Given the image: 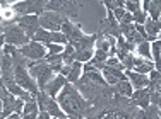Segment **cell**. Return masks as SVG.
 Listing matches in <instances>:
<instances>
[{
	"mask_svg": "<svg viewBox=\"0 0 161 119\" xmlns=\"http://www.w3.org/2000/svg\"><path fill=\"white\" fill-rule=\"evenodd\" d=\"M58 104L70 119H84L87 109L93 106L79 94V90L72 83H67L64 87L62 94L58 95Z\"/></svg>",
	"mask_w": 161,
	"mask_h": 119,
	"instance_id": "6da1fadb",
	"label": "cell"
},
{
	"mask_svg": "<svg viewBox=\"0 0 161 119\" xmlns=\"http://www.w3.org/2000/svg\"><path fill=\"white\" fill-rule=\"evenodd\" d=\"M2 43L5 44H12V46H26L29 44L31 41H29L28 34L24 32V29L19 27L16 24H5V22H2Z\"/></svg>",
	"mask_w": 161,
	"mask_h": 119,
	"instance_id": "7a4b0ae2",
	"label": "cell"
},
{
	"mask_svg": "<svg viewBox=\"0 0 161 119\" xmlns=\"http://www.w3.org/2000/svg\"><path fill=\"white\" fill-rule=\"evenodd\" d=\"M28 72H29V75H31V77L38 78V87H40V90L45 92L47 85L50 83V80H52V73H53L52 65H47V63H45V60H41V61H29Z\"/></svg>",
	"mask_w": 161,
	"mask_h": 119,
	"instance_id": "3957f363",
	"label": "cell"
},
{
	"mask_svg": "<svg viewBox=\"0 0 161 119\" xmlns=\"http://www.w3.org/2000/svg\"><path fill=\"white\" fill-rule=\"evenodd\" d=\"M45 7H47L45 0H24L14 3L12 10L17 12V15H41L45 14Z\"/></svg>",
	"mask_w": 161,
	"mask_h": 119,
	"instance_id": "277c9868",
	"label": "cell"
},
{
	"mask_svg": "<svg viewBox=\"0 0 161 119\" xmlns=\"http://www.w3.org/2000/svg\"><path fill=\"white\" fill-rule=\"evenodd\" d=\"M2 22H5V24L17 22V26L24 29V32L28 34L29 39H33L34 34H36L38 31L41 29V26H40V17H38V15H17V17H14L10 22H7V21H2Z\"/></svg>",
	"mask_w": 161,
	"mask_h": 119,
	"instance_id": "5b68a950",
	"label": "cell"
},
{
	"mask_svg": "<svg viewBox=\"0 0 161 119\" xmlns=\"http://www.w3.org/2000/svg\"><path fill=\"white\" fill-rule=\"evenodd\" d=\"M65 21H67V17L58 12H45L40 15L41 29H47L50 32H58V29H62Z\"/></svg>",
	"mask_w": 161,
	"mask_h": 119,
	"instance_id": "8992f818",
	"label": "cell"
},
{
	"mask_svg": "<svg viewBox=\"0 0 161 119\" xmlns=\"http://www.w3.org/2000/svg\"><path fill=\"white\" fill-rule=\"evenodd\" d=\"M0 99H2V116H0V119H7L9 116L14 114L17 99L14 97V94H10L9 89H7L3 83H2V87H0Z\"/></svg>",
	"mask_w": 161,
	"mask_h": 119,
	"instance_id": "52a82bcc",
	"label": "cell"
},
{
	"mask_svg": "<svg viewBox=\"0 0 161 119\" xmlns=\"http://www.w3.org/2000/svg\"><path fill=\"white\" fill-rule=\"evenodd\" d=\"M21 55L24 56V58H29L33 61H41L47 58V53H45V46L41 43H36V41H31L29 44L22 46L21 49Z\"/></svg>",
	"mask_w": 161,
	"mask_h": 119,
	"instance_id": "ba28073f",
	"label": "cell"
},
{
	"mask_svg": "<svg viewBox=\"0 0 161 119\" xmlns=\"http://www.w3.org/2000/svg\"><path fill=\"white\" fill-rule=\"evenodd\" d=\"M62 31H64L65 36H67L69 43H75V41H79V39H82V37H84V34L80 32V26L75 24V22H70L69 19L64 22Z\"/></svg>",
	"mask_w": 161,
	"mask_h": 119,
	"instance_id": "9c48e42d",
	"label": "cell"
},
{
	"mask_svg": "<svg viewBox=\"0 0 161 119\" xmlns=\"http://www.w3.org/2000/svg\"><path fill=\"white\" fill-rule=\"evenodd\" d=\"M103 75H105V80L108 85H117L118 82H124L127 80V75L124 73L118 68H112V67H105L103 68Z\"/></svg>",
	"mask_w": 161,
	"mask_h": 119,
	"instance_id": "30bf717a",
	"label": "cell"
},
{
	"mask_svg": "<svg viewBox=\"0 0 161 119\" xmlns=\"http://www.w3.org/2000/svg\"><path fill=\"white\" fill-rule=\"evenodd\" d=\"M130 101H132L134 106L141 107V109H147V107L151 106V99H149V90H147V87H146V89L137 90V92H134L132 97H130Z\"/></svg>",
	"mask_w": 161,
	"mask_h": 119,
	"instance_id": "8fae6325",
	"label": "cell"
},
{
	"mask_svg": "<svg viewBox=\"0 0 161 119\" xmlns=\"http://www.w3.org/2000/svg\"><path fill=\"white\" fill-rule=\"evenodd\" d=\"M103 34H93V36H84L82 39H79V41H75V43H70L72 46H74V49L75 51H86V49H93V44L94 43H98V39L101 37Z\"/></svg>",
	"mask_w": 161,
	"mask_h": 119,
	"instance_id": "7c38bea8",
	"label": "cell"
},
{
	"mask_svg": "<svg viewBox=\"0 0 161 119\" xmlns=\"http://www.w3.org/2000/svg\"><path fill=\"white\" fill-rule=\"evenodd\" d=\"M125 75H127V78H130L132 85L136 87L137 90L146 89V87L149 85V78L146 75H142V73H137V72H134V70H127V72H125Z\"/></svg>",
	"mask_w": 161,
	"mask_h": 119,
	"instance_id": "4fadbf2b",
	"label": "cell"
},
{
	"mask_svg": "<svg viewBox=\"0 0 161 119\" xmlns=\"http://www.w3.org/2000/svg\"><path fill=\"white\" fill-rule=\"evenodd\" d=\"M67 77H64V75H58V77H55V78L52 80V82L48 83L47 85V89H45V92H47V94L50 95V97H55L57 95V92H58L60 89H62V87H65L67 85Z\"/></svg>",
	"mask_w": 161,
	"mask_h": 119,
	"instance_id": "5bb4252c",
	"label": "cell"
},
{
	"mask_svg": "<svg viewBox=\"0 0 161 119\" xmlns=\"http://www.w3.org/2000/svg\"><path fill=\"white\" fill-rule=\"evenodd\" d=\"M84 5H87L86 2H65V5H64V15L67 19H77L79 17V9L80 7H84Z\"/></svg>",
	"mask_w": 161,
	"mask_h": 119,
	"instance_id": "9a60e30c",
	"label": "cell"
},
{
	"mask_svg": "<svg viewBox=\"0 0 161 119\" xmlns=\"http://www.w3.org/2000/svg\"><path fill=\"white\" fill-rule=\"evenodd\" d=\"M142 10L146 14L149 12L153 21H158L159 15H161V0H154V2L146 0V2H142Z\"/></svg>",
	"mask_w": 161,
	"mask_h": 119,
	"instance_id": "2e32d148",
	"label": "cell"
},
{
	"mask_svg": "<svg viewBox=\"0 0 161 119\" xmlns=\"http://www.w3.org/2000/svg\"><path fill=\"white\" fill-rule=\"evenodd\" d=\"M154 63H151V61L147 60H142V58H136L134 60V72H137V73H151L153 70H154Z\"/></svg>",
	"mask_w": 161,
	"mask_h": 119,
	"instance_id": "e0dca14e",
	"label": "cell"
},
{
	"mask_svg": "<svg viewBox=\"0 0 161 119\" xmlns=\"http://www.w3.org/2000/svg\"><path fill=\"white\" fill-rule=\"evenodd\" d=\"M115 92L117 94H120V95H124V97H132V83L127 82V80H124V82H118L117 85H115Z\"/></svg>",
	"mask_w": 161,
	"mask_h": 119,
	"instance_id": "ac0fdd59",
	"label": "cell"
},
{
	"mask_svg": "<svg viewBox=\"0 0 161 119\" xmlns=\"http://www.w3.org/2000/svg\"><path fill=\"white\" fill-rule=\"evenodd\" d=\"M124 37H127V43L136 44V46H139V44H142V43H144V37L141 36L139 32H137L136 26H132V27H130V31H127V34H125Z\"/></svg>",
	"mask_w": 161,
	"mask_h": 119,
	"instance_id": "d6986e66",
	"label": "cell"
},
{
	"mask_svg": "<svg viewBox=\"0 0 161 119\" xmlns=\"http://www.w3.org/2000/svg\"><path fill=\"white\" fill-rule=\"evenodd\" d=\"M144 29H146V32H147V36H154L156 37V34L161 32V22L159 21H153V19H147L146 24H144Z\"/></svg>",
	"mask_w": 161,
	"mask_h": 119,
	"instance_id": "ffe728a7",
	"label": "cell"
},
{
	"mask_svg": "<svg viewBox=\"0 0 161 119\" xmlns=\"http://www.w3.org/2000/svg\"><path fill=\"white\" fill-rule=\"evenodd\" d=\"M62 56H64L65 65H74L75 63V49H74V46H72L70 43L65 46V51L62 53Z\"/></svg>",
	"mask_w": 161,
	"mask_h": 119,
	"instance_id": "44dd1931",
	"label": "cell"
},
{
	"mask_svg": "<svg viewBox=\"0 0 161 119\" xmlns=\"http://www.w3.org/2000/svg\"><path fill=\"white\" fill-rule=\"evenodd\" d=\"M64 0H52V2H47V7H45V12H64Z\"/></svg>",
	"mask_w": 161,
	"mask_h": 119,
	"instance_id": "7402d4cb",
	"label": "cell"
},
{
	"mask_svg": "<svg viewBox=\"0 0 161 119\" xmlns=\"http://www.w3.org/2000/svg\"><path fill=\"white\" fill-rule=\"evenodd\" d=\"M80 70H82V65H80V61H75V63L72 65V72H70V75L67 77V82L74 85V83L80 78V77H79V75H80Z\"/></svg>",
	"mask_w": 161,
	"mask_h": 119,
	"instance_id": "603a6c76",
	"label": "cell"
},
{
	"mask_svg": "<svg viewBox=\"0 0 161 119\" xmlns=\"http://www.w3.org/2000/svg\"><path fill=\"white\" fill-rule=\"evenodd\" d=\"M117 43H118V51H124V53H132L134 49H136V44H130V43H127L124 36L117 37Z\"/></svg>",
	"mask_w": 161,
	"mask_h": 119,
	"instance_id": "cb8c5ba5",
	"label": "cell"
},
{
	"mask_svg": "<svg viewBox=\"0 0 161 119\" xmlns=\"http://www.w3.org/2000/svg\"><path fill=\"white\" fill-rule=\"evenodd\" d=\"M151 51H153V55H154V67H159L161 65V41H154L151 46Z\"/></svg>",
	"mask_w": 161,
	"mask_h": 119,
	"instance_id": "d4e9b609",
	"label": "cell"
},
{
	"mask_svg": "<svg viewBox=\"0 0 161 119\" xmlns=\"http://www.w3.org/2000/svg\"><path fill=\"white\" fill-rule=\"evenodd\" d=\"M137 51H139V55L142 56V58H146V60H151V46H149V43L147 41H144L142 44H139L137 46Z\"/></svg>",
	"mask_w": 161,
	"mask_h": 119,
	"instance_id": "484cf974",
	"label": "cell"
},
{
	"mask_svg": "<svg viewBox=\"0 0 161 119\" xmlns=\"http://www.w3.org/2000/svg\"><path fill=\"white\" fill-rule=\"evenodd\" d=\"M93 60V49H86V51H75V61H91Z\"/></svg>",
	"mask_w": 161,
	"mask_h": 119,
	"instance_id": "4316f807",
	"label": "cell"
},
{
	"mask_svg": "<svg viewBox=\"0 0 161 119\" xmlns=\"http://www.w3.org/2000/svg\"><path fill=\"white\" fill-rule=\"evenodd\" d=\"M38 109H40V106H38L36 101H29L24 104V111H22V116H26V114H33V112H38Z\"/></svg>",
	"mask_w": 161,
	"mask_h": 119,
	"instance_id": "83f0119b",
	"label": "cell"
},
{
	"mask_svg": "<svg viewBox=\"0 0 161 119\" xmlns=\"http://www.w3.org/2000/svg\"><path fill=\"white\" fill-rule=\"evenodd\" d=\"M125 7L130 14H136V12H141V7H142V2H125Z\"/></svg>",
	"mask_w": 161,
	"mask_h": 119,
	"instance_id": "f1b7e54d",
	"label": "cell"
},
{
	"mask_svg": "<svg viewBox=\"0 0 161 119\" xmlns=\"http://www.w3.org/2000/svg\"><path fill=\"white\" fill-rule=\"evenodd\" d=\"M45 61H47L48 65H53V63H62V61H64V56H62V53H60V55H52V53H48L47 58H45Z\"/></svg>",
	"mask_w": 161,
	"mask_h": 119,
	"instance_id": "f546056e",
	"label": "cell"
},
{
	"mask_svg": "<svg viewBox=\"0 0 161 119\" xmlns=\"http://www.w3.org/2000/svg\"><path fill=\"white\" fill-rule=\"evenodd\" d=\"M106 67H112V68H118V70H122V68H124V65L118 61L117 56H112V58H108V61H106Z\"/></svg>",
	"mask_w": 161,
	"mask_h": 119,
	"instance_id": "4dcf8cb0",
	"label": "cell"
},
{
	"mask_svg": "<svg viewBox=\"0 0 161 119\" xmlns=\"http://www.w3.org/2000/svg\"><path fill=\"white\" fill-rule=\"evenodd\" d=\"M93 58L98 60V61H103V63H106V61H108V53H106V51H101V49H98V51L94 53Z\"/></svg>",
	"mask_w": 161,
	"mask_h": 119,
	"instance_id": "1f68e13d",
	"label": "cell"
},
{
	"mask_svg": "<svg viewBox=\"0 0 161 119\" xmlns=\"http://www.w3.org/2000/svg\"><path fill=\"white\" fill-rule=\"evenodd\" d=\"M98 49H101V51H106L110 53V41H105V39H98Z\"/></svg>",
	"mask_w": 161,
	"mask_h": 119,
	"instance_id": "d6a6232c",
	"label": "cell"
},
{
	"mask_svg": "<svg viewBox=\"0 0 161 119\" xmlns=\"http://www.w3.org/2000/svg\"><path fill=\"white\" fill-rule=\"evenodd\" d=\"M47 46H48V49H50V53H52V55H60V51H62V46H60V44L50 43V44H47Z\"/></svg>",
	"mask_w": 161,
	"mask_h": 119,
	"instance_id": "836d02e7",
	"label": "cell"
},
{
	"mask_svg": "<svg viewBox=\"0 0 161 119\" xmlns=\"http://www.w3.org/2000/svg\"><path fill=\"white\" fill-rule=\"evenodd\" d=\"M22 111H24V101H22V99H17L14 112H16V114H22Z\"/></svg>",
	"mask_w": 161,
	"mask_h": 119,
	"instance_id": "e575fe53",
	"label": "cell"
},
{
	"mask_svg": "<svg viewBox=\"0 0 161 119\" xmlns=\"http://www.w3.org/2000/svg\"><path fill=\"white\" fill-rule=\"evenodd\" d=\"M132 22H134V15L130 14V12H127V14L124 15V19L120 21V24H132Z\"/></svg>",
	"mask_w": 161,
	"mask_h": 119,
	"instance_id": "d590c367",
	"label": "cell"
},
{
	"mask_svg": "<svg viewBox=\"0 0 161 119\" xmlns=\"http://www.w3.org/2000/svg\"><path fill=\"white\" fill-rule=\"evenodd\" d=\"M70 72H72V65H65V67L62 68V72H60V75L69 77V75H70Z\"/></svg>",
	"mask_w": 161,
	"mask_h": 119,
	"instance_id": "8d00e7d4",
	"label": "cell"
},
{
	"mask_svg": "<svg viewBox=\"0 0 161 119\" xmlns=\"http://www.w3.org/2000/svg\"><path fill=\"white\" fill-rule=\"evenodd\" d=\"M52 68H53V72H62V63H53L52 65Z\"/></svg>",
	"mask_w": 161,
	"mask_h": 119,
	"instance_id": "74e56055",
	"label": "cell"
},
{
	"mask_svg": "<svg viewBox=\"0 0 161 119\" xmlns=\"http://www.w3.org/2000/svg\"><path fill=\"white\" fill-rule=\"evenodd\" d=\"M38 116H40L38 112H33V114H26V116H22V117L24 119H38Z\"/></svg>",
	"mask_w": 161,
	"mask_h": 119,
	"instance_id": "f35d334b",
	"label": "cell"
},
{
	"mask_svg": "<svg viewBox=\"0 0 161 119\" xmlns=\"http://www.w3.org/2000/svg\"><path fill=\"white\" fill-rule=\"evenodd\" d=\"M52 116H50L48 112H40V116H38V119H50Z\"/></svg>",
	"mask_w": 161,
	"mask_h": 119,
	"instance_id": "ab89813d",
	"label": "cell"
},
{
	"mask_svg": "<svg viewBox=\"0 0 161 119\" xmlns=\"http://www.w3.org/2000/svg\"><path fill=\"white\" fill-rule=\"evenodd\" d=\"M19 117H21V114H16V112H14L12 116H9L7 119H19Z\"/></svg>",
	"mask_w": 161,
	"mask_h": 119,
	"instance_id": "60d3db41",
	"label": "cell"
},
{
	"mask_svg": "<svg viewBox=\"0 0 161 119\" xmlns=\"http://www.w3.org/2000/svg\"><path fill=\"white\" fill-rule=\"evenodd\" d=\"M69 119H70V117H69Z\"/></svg>",
	"mask_w": 161,
	"mask_h": 119,
	"instance_id": "b9f144b4",
	"label": "cell"
}]
</instances>
